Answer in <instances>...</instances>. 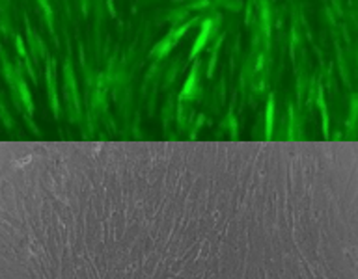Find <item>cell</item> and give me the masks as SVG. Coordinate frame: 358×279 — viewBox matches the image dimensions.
Returning a JSON list of instances; mask_svg holds the SVG:
<instances>
[{"mask_svg":"<svg viewBox=\"0 0 358 279\" xmlns=\"http://www.w3.org/2000/svg\"><path fill=\"white\" fill-rule=\"evenodd\" d=\"M194 21H190V23H185L183 26H179V28H174L170 34L168 35H164V39H161V41L157 43L153 47V56L155 58H161V56H166L168 52L176 47V43L183 37V34L187 32L188 28H190V25H192Z\"/></svg>","mask_w":358,"mask_h":279,"instance_id":"1","label":"cell"},{"mask_svg":"<svg viewBox=\"0 0 358 279\" xmlns=\"http://www.w3.org/2000/svg\"><path fill=\"white\" fill-rule=\"evenodd\" d=\"M211 30H213V21H204V25H202V30H200V34H198L196 41H194V45H192V51H190V58H194L196 54H200L202 52V49H204L205 45H207V41H209V35H211Z\"/></svg>","mask_w":358,"mask_h":279,"instance_id":"2","label":"cell"},{"mask_svg":"<svg viewBox=\"0 0 358 279\" xmlns=\"http://www.w3.org/2000/svg\"><path fill=\"white\" fill-rule=\"evenodd\" d=\"M196 84H198V67H194L192 71H190V75H188L187 84L183 86V92H181V99H183V101L192 99L194 90H196Z\"/></svg>","mask_w":358,"mask_h":279,"instance_id":"3","label":"cell"},{"mask_svg":"<svg viewBox=\"0 0 358 279\" xmlns=\"http://www.w3.org/2000/svg\"><path fill=\"white\" fill-rule=\"evenodd\" d=\"M273 127H274V99L271 97L267 102V112H265V134L267 138L273 136Z\"/></svg>","mask_w":358,"mask_h":279,"instance_id":"4","label":"cell"},{"mask_svg":"<svg viewBox=\"0 0 358 279\" xmlns=\"http://www.w3.org/2000/svg\"><path fill=\"white\" fill-rule=\"evenodd\" d=\"M47 78H49V93H51V104L52 110L58 112V99H56V86H54V67L52 63L47 69Z\"/></svg>","mask_w":358,"mask_h":279,"instance_id":"5","label":"cell"},{"mask_svg":"<svg viewBox=\"0 0 358 279\" xmlns=\"http://www.w3.org/2000/svg\"><path fill=\"white\" fill-rule=\"evenodd\" d=\"M17 92L21 93V99H23V102H25V106L32 112V99H30V92L26 90V84L21 80V78H17Z\"/></svg>","mask_w":358,"mask_h":279,"instance_id":"6","label":"cell"},{"mask_svg":"<svg viewBox=\"0 0 358 279\" xmlns=\"http://www.w3.org/2000/svg\"><path fill=\"white\" fill-rule=\"evenodd\" d=\"M39 4H41V9L47 13V21H49V25L52 23V9L51 6H49V0H37Z\"/></svg>","mask_w":358,"mask_h":279,"instance_id":"7","label":"cell"}]
</instances>
